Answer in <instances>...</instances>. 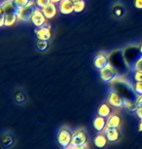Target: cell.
Returning <instances> with one entry per match:
<instances>
[{
  "label": "cell",
  "mask_w": 142,
  "mask_h": 149,
  "mask_svg": "<svg viewBox=\"0 0 142 149\" xmlns=\"http://www.w3.org/2000/svg\"><path fill=\"white\" fill-rule=\"evenodd\" d=\"M62 0H51L52 3H55V4H58L60 2H62Z\"/></svg>",
  "instance_id": "d590c367"
},
{
  "label": "cell",
  "mask_w": 142,
  "mask_h": 149,
  "mask_svg": "<svg viewBox=\"0 0 142 149\" xmlns=\"http://www.w3.org/2000/svg\"><path fill=\"white\" fill-rule=\"evenodd\" d=\"M58 10L63 15H69L74 12L73 0H62L58 3Z\"/></svg>",
  "instance_id": "5bb4252c"
},
{
  "label": "cell",
  "mask_w": 142,
  "mask_h": 149,
  "mask_svg": "<svg viewBox=\"0 0 142 149\" xmlns=\"http://www.w3.org/2000/svg\"><path fill=\"white\" fill-rule=\"evenodd\" d=\"M108 142V139L107 137L105 136V134L103 133H99L97 134V136H94V144L96 147L101 149V148H104L106 146Z\"/></svg>",
  "instance_id": "ffe728a7"
},
{
  "label": "cell",
  "mask_w": 142,
  "mask_h": 149,
  "mask_svg": "<svg viewBox=\"0 0 142 149\" xmlns=\"http://www.w3.org/2000/svg\"><path fill=\"white\" fill-rule=\"evenodd\" d=\"M47 19H48L44 15L42 9H40L38 7L36 8V10L34 11V13H33V15L31 17V22L33 24V26L36 27L45 26L47 24Z\"/></svg>",
  "instance_id": "9c48e42d"
},
{
  "label": "cell",
  "mask_w": 142,
  "mask_h": 149,
  "mask_svg": "<svg viewBox=\"0 0 142 149\" xmlns=\"http://www.w3.org/2000/svg\"><path fill=\"white\" fill-rule=\"evenodd\" d=\"M88 134L84 129L80 128L75 130L72 133V140H71V147L75 146H87L88 143Z\"/></svg>",
  "instance_id": "8992f818"
},
{
  "label": "cell",
  "mask_w": 142,
  "mask_h": 149,
  "mask_svg": "<svg viewBox=\"0 0 142 149\" xmlns=\"http://www.w3.org/2000/svg\"><path fill=\"white\" fill-rule=\"evenodd\" d=\"M135 116L138 118L139 120H141L142 119V107H138L137 109H136V111H135Z\"/></svg>",
  "instance_id": "d6a6232c"
},
{
  "label": "cell",
  "mask_w": 142,
  "mask_h": 149,
  "mask_svg": "<svg viewBox=\"0 0 142 149\" xmlns=\"http://www.w3.org/2000/svg\"><path fill=\"white\" fill-rule=\"evenodd\" d=\"M125 98L120 93L115 90H111L107 95V102L114 108H123L125 106Z\"/></svg>",
  "instance_id": "ba28073f"
},
{
  "label": "cell",
  "mask_w": 142,
  "mask_h": 149,
  "mask_svg": "<svg viewBox=\"0 0 142 149\" xmlns=\"http://www.w3.org/2000/svg\"><path fill=\"white\" fill-rule=\"evenodd\" d=\"M138 132L142 133V119L139 121V123H138Z\"/></svg>",
  "instance_id": "836d02e7"
},
{
  "label": "cell",
  "mask_w": 142,
  "mask_h": 149,
  "mask_svg": "<svg viewBox=\"0 0 142 149\" xmlns=\"http://www.w3.org/2000/svg\"><path fill=\"white\" fill-rule=\"evenodd\" d=\"M18 8L15 6L12 0H4L0 5V16H5L8 14H17Z\"/></svg>",
  "instance_id": "30bf717a"
},
{
  "label": "cell",
  "mask_w": 142,
  "mask_h": 149,
  "mask_svg": "<svg viewBox=\"0 0 142 149\" xmlns=\"http://www.w3.org/2000/svg\"><path fill=\"white\" fill-rule=\"evenodd\" d=\"M72 133L68 128L62 127L60 128L57 133V141L58 145L62 149H67L71 147V140H72Z\"/></svg>",
  "instance_id": "277c9868"
},
{
  "label": "cell",
  "mask_w": 142,
  "mask_h": 149,
  "mask_svg": "<svg viewBox=\"0 0 142 149\" xmlns=\"http://www.w3.org/2000/svg\"><path fill=\"white\" fill-rule=\"evenodd\" d=\"M103 134H105V136L107 137L108 142H112V143L118 141L120 139V136H121L119 129H117V128L106 127V129H105L103 132Z\"/></svg>",
  "instance_id": "9a60e30c"
},
{
  "label": "cell",
  "mask_w": 142,
  "mask_h": 149,
  "mask_svg": "<svg viewBox=\"0 0 142 149\" xmlns=\"http://www.w3.org/2000/svg\"><path fill=\"white\" fill-rule=\"evenodd\" d=\"M133 70H142V56H141V58L136 61Z\"/></svg>",
  "instance_id": "4dcf8cb0"
},
{
  "label": "cell",
  "mask_w": 142,
  "mask_h": 149,
  "mask_svg": "<svg viewBox=\"0 0 142 149\" xmlns=\"http://www.w3.org/2000/svg\"><path fill=\"white\" fill-rule=\"evenodd\" d=\"M123 53H124V58L126 60V63L127 64V66H129V68L133 69L136 61L142 56L138 45H130V46L126 47L123 50Z\"/></svg>",
  "instance_id": "3957f363"
},
{
  "label": "cell",
  "mask_w": 142,
  "mask_h": 149,
  "mask_svg": "<svg viewBox=\"0 0 142 149\" xmlns=\"http://www.w3.org/2000/svg\"><path fill=\"white\" fill-rule=\"evenodd\" d=\"M138 47H139V50H140V52H141V54H142V42H140V44L138 45Z\"/></svg>",
  "instance_id": "8d00e7d4"
},
{
  "label": "cell",
  "mask_w": 142,
  "mask_h": 149,
  "mask_svg": "<svg viewBox=\"0 0 142 149\" xmlns=\"http://www.w3.org/2000/svg\"><path fill=\"white\" fill-rule=\"evenodd\" d=\"M134 102L136 103V105L138 107H142V95H137L134 100Z\"/></svg>",
  "instance_id": "f546056e"
},
{
  "label": "cell",
  "mask_w": 142,
  "mask_h": 149,
  "mask_svg": "<svg viewBox=\"0 0 142 149\" xmlns=\"http://www.w3.org/2000/svg\"><path fill=\"white\" fill-rule=\"evenodd\" d=\"M48 41L46 40H40V39H38L37 40V43H36V47H37V49L39 51L43 52L45 51V50L48 48Z\"/></svg>",
  "instance_id": "d4e9b609"
},
{
  "label": "cell",
  "mask_w": 142,
  "mask_h": 149,
  "mask_svg": "<svg viewBox=\"0 0 142 149\" xmlns=\"http://www.w3.org/2000/svg\"><path fill=\"white\" fill-rule=\"evenodd\" d=\"M133 5L137 9H142V0H134L133 1Z\"/></svg>",
  "instance_id": "1f68e13d"
},
{
  "label": "cell",
  "mask_w": 142,
  "mask_h": 149,
  "mask_svg": "<svg viewBox=\"0 0 142 149\" xmlns=\"http://www.w3.org/2000/svg\"><path fill=\"white\" fill-rule=\"evenodd\" d=\"M112 12H113V15L115 17H122L125 13V8L122 6L121 4L117 3L113 6Z\"/></svg>",
  "instance_id": "603a6c76"
},
{
  "label": "cell",
  "mask_w": 142,
  "mask_h": 149,
  "mask_svg": "<svg viewBox=\"0 0 142 149\" xmlns=\"http://www.w3.org/2000/svg\"><path fill=\"white\" fill-rule=\"evenodd\" d=\"M125 108L130 113H135L136 109L138 108V106L136 105L135 102L133 100H125Z\"/></svg>",
  "instance_id": "44dd1931"
},
{
  "label": "cell",
  "mask_w": 142,
  "mask_h": 149,
  "mask_svg": "<svg viewBox=\"0 0 142 149\" xmlns=\"http://www.w3.org/2000/svg\"><path fill=\"white\" fill-rule=\"evenodd\" d=\"M15 100H16V102L19 103L24 102V100H26V95H24L23 92H17L15 95Z\"/></svg>",
  "instance_id": "4316f807"
},
{
  "label": "cell",
  "mask_w": 142,
  "mask_h": 149,
  "mask_svg": "<svg viewBox=\"0 0 142 149\" xmlns=\"http://www.w3.org/2000/svg\"><path fill=\"white\" fill-rule=\"evenodd\" d=\"M132 78L134 81H142V70H134Z\"/></svg>",
  "instance_id": "f1b7e54d"
},
{
  "label": "cell",
  "mask_w": 142,
  "mask_h": 149,
  "mask_svg": "<svg viewBox=\"0 0 142 149\" xmlns=\"http://www.w3.org/2000/svg\"><path fill=\"white\" fill-rule=\"evenodd\" d=\"M111 106L108 102H103L101 103L98 107H97V115L101 117H104V118H107L112 114V109H111Z\"/></svg>",
  "instance_id": "e0dca14e"
},
{
  "label": "cell",
  "mask_w": 142,
  "mask_h": 149,
  "mask_svg": "<svg viewBox=\"0 0 142 149\" xmlns=\"http://www.w3.org/2000/svg\"><path fill=\"white\" fill-rule=\"evenodd\" d=\"M118 74L119 72L111 63L99 70V77L104 83H111L115 78L118 77Z\"/></svg>",
  "instance_id": "52a82bcc"
},
{
  "label": "cell",
  "mask_w": 142,
  "mask_h": 149,
  "mask_svg": "<svg viewBox=\"0 0 142 149\" xmlns=\"http://www.w3.org/2000/svg\"><path fill=\"white\" fill-rule=\"evenodd\" d=\"M12 1L18 9H21V8H24V6H26L31 0H12Z\"/></svg>",
  "instance_id": "484cf974"
},
{
  "label": "cell",
  "mask_w": 142,
  "mask_h": 149,
  "mask_svg": "<svg viewBox=\"0 0 142 149\" xmlns=\"http://www.w3.org/2000/svg\"><path fill=\"white\" fill-rule=\"evenodd\" d=\"M122 125V118L118 114L112 113L107 118V127L119 129Z\"/></svg>",
  "instance_id": "ac0fdd59"
},
{
  "label": "cell",
  "mask_w": 142,
  "mask_h": 149,
  "mask_svg": "<svg viewBox=\"0 0 142 149\" xmlns=\"http://www.w3.org/2000/svg\"><path fill=\"white\" fill-rule=\"evenodd\" d=\"M44 15L48 19H51L53 18H55V15H57V8L55 6V3H50L48 4L47 6H45L42 9Z\"/></svg>",
  "instance_id": "d6986e66"
},
{
  "label": "cell",
  "mask_w": 142,
  "mask_h": 149,
  "mask_svg": "<svg viewBox=\"0 0 142 149\" xmlns=\"http://www.w3.org/2000/svg\"><path fill=\"white\" fill-rule=\"evenodd\" d=\"M108 58H109V63L112 64L117 69V71L121 74L126 72L127 69H129V66L124 58L123 50H115V51L111 52L110 55H108Z\"/></svg>",
  "instance_id": "7a4b0ae2"
},
{
  "label": "cell",
  "mask_w": 142,
  "mask_h": 149,
  "mask_svg": "<svg viewBox=\"0 0 142 149\" xmlns=\"http://www.w3.org/2000/svg\"><path fill=\"white\" fill-rule=\"evenodd\" d=\"M111 84H112V87L114 88V90L120 93L126 100H133V98L135 100L137 95L133 91L132 84L127 83V81L121 79V78H119V77L115 78V79L111 82Z\"/></svg>",
  "instance_id": "6da1fadb"
},
{
  "label": "cell",
  "mask_w": 142,
  "mask_h": 149,
  "mask_svg": "<svg viewBox=\"0 0 142 149\" xmlns=\"http://www.w3.org/2000/svg\"><path fill=\"white\" fill-rule=\"evenodd\" d=\"M72 149H88L87 146H75V147H71Z\"/></svg>",
  "instance_id": "e575fe53"
},
{
  "label": "cell",
  "mask_w": 142,
  "mask_h": 149,
  "mask_svg": "<svg viewBox=\"0 0 142 149\" xmlns=\"http://www.w3.org/2000/svg\"><path fill=\"white\" fill-rule=\"evenodd\" d=\"M35 33H36V36H37V39H40V40L49 41V39L51 38V36H52L51 29H50L49 26H47V24L43 26L37 27L35 30Z\"/></svg>",
  "instance_id": "4fadbf2b"
},
{
  "label": "cell",
  "mask_w": 142,
  "mask_h": 149,
  "mask_svg": "<svg viewBox=\"0 0 142 149\" xmlns=\"http://www.w3.org/2000/svg\"><path fill=\"white\" fill-rule=\"evenodd\" d=\"M67 149H72V148H71V147H69V148H67Z\"/></svg>",
  "instance_id": "74e56055"
},
{
  "label": "cell",
  "mask_w": 142,
  "mask_h": 149,
  "mask_svg": "<svg viewBox=\"0 0 142 149\" xmlns=\"http://www.w3.org/2000/svg\"><path fill=\"white\" fill-rule=\"evenodd\" d=\"M35 3H36V6L38 8L43 9L45 6L51 3V0H35Z\"/></svg>",
  "instance_id": "83f0119b"
},
{
  "label": "cell",
  "mask_w": 142,
  "mask_h": 149,
  "mask_svg": "<svg viewBox=\"0 0 142 149\" xmlns=\"http://www.w3.org/2000/svg\"><path fill=\"white\" fill-rule=\"evenodd\" d=\"M109 64V58L104 53H98L94 58V65L96 69L100 70Z\"/></svg>",
  "instance_id": "7c38bea8"
},
{
  "label": "cell",
  "mask_w": 142,
  "mask_h": 149,
  "mask_svg": "<svg viewBox=\"0 0 142 149\" xmlns=\"http://www.w3.org/2000/svg\"><path fill=\"white\" fill-rule=\"evenodd\" d=\"M132 88L136 95H142V81H134Z\"/></svg>",
  "instance_id": "cb8c5ba5"
},
{
  "label": "cell",
  "mask_w": 142,
  "mask_h": 149,
  "mask_svg": "<svg viewBox=\"0 0 142 149\" xmlns=\"http://www.w3.org/2000/svg\"><path fill=\"white\" fill-rule=\"evenodd\" d=\"M36 8H37V6H36L35 0H31L26 6H24L21 9H18V13H17L18 19L24 22L31 21V17L36 10Z\"/></svg>",
  "instance_id": "5b68a950"
},
{
  "label": "cell",
  "mask_w": 142,
  "mask_h": 149,
  "mask_svg": "<svg viewBox=\"0 0 142 149\" xmlns=\"http://www.w3.org/2000/svg\"><path fill=\"white\" fill-rule=\"evenodd\" d=\"M14 143H15V137L12 134L5 132L1 134V144L3 148L9 149L14 145Z\"/></svg>",
  "instance_id": "2e32d148"
},
{
  "label": "cell",
  "mask_w": 142,
  "mask_h": 149,
  "mask_svg": "<svg viewBox=\"0 0 142 149\" xmlns=\"http://www.w3.org/2000/svg\"><path fill=\"white\" fill-rule=\"evenodd\" d=\"M93 127H94V130L96 131L97 134L103 133L104 130L107 127V119L97 115L93 120Z\"/></svg>",
  "instance_id": "8fae6325"
},
{
  "label": "cell",
  "mask_w": 142,
  "mask_h": 149,
  "mask_svg": "<svg viewBox=\"0 0 142 149\" xmlns=\"http://www.w3.org/2000/svg\"><path fill=\"white\" fill-rule=\"evenodd\" d=\"M74 3V12L75 13H81L83 12L86 6L85 0H73Z\"/></svg>",
  "instance_id": "7402d4cb"
}]
</instances>
